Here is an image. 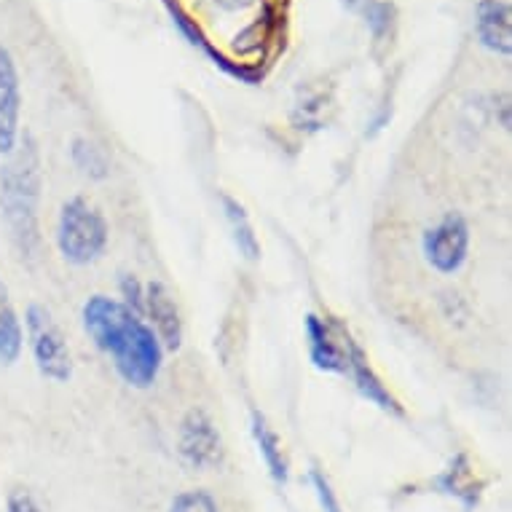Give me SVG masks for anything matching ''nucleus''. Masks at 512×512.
I'll return each instance as SVG.
<instances>
[{
    "mask_svg": "<svg viewBox=\"0 0 512 512\" xmlns=\"http://www.w3.org/2000/svg\"><path fill=\"white\" fill-rule=\"evenodd\" d=\"M86 336L113 360L124 384L151 389L164 365V346L145 319L108 295H92L81 311Z\"/></svg>",
    "mask_w": 512,
    "mask_h": 512,
    "instance_id": "1",
    "label": "nucleus"
},
{
    "mask_svg": "<svg viewBox=\"0 0 512 512\" xmlns=\"http://www.w3.org/2000/svg\"><path fill=\"white\" fill-rule=\"evenodd\" d=\"M43 161L41 148L30 132L19 135L17 148L0 164V218L9 228L11 244L22 261H35L41 252Z\"/></svg>",
    "mask_w": 512,
    "mask_h": 512,
    "instance_id": "2",
    "label": "nucleus"
},
{
    "mask_svg": "<svg viewBox=\"0 0 512 512\" xmlns=\"http://www.w3.org/2000/svg\"><path fill=\"white\" fill-rule=\"evenodd\" d=\"M108 220L84 196H73L62 204L57 218V250L70 266H89L100 261L108 247Z\"/></svg>",
    "mask_w": 512,
    "mask_h": 512,
    "instance_id": "3",
    "label": "nucleus"
},
{
    "mask_svg": "<svg viewBox=\"0 0 512 512\" xmlns=\"http://www.w3.org/2000/svg\"><path fill=\"white\" fill-rule=\"evenodd\" d=\"M22 333L27 336V346H30L38 373L51 384H68L73 378V354L59 322L43 303L27 306Z\"/></svg>",
    "mask_w": 512,
    "mask_h": 512,
    "instance_id": "4",
    "label": "nucleus"
},
{
    "mask_svg": "<svg viewBox=\"0 0 512 512\" xmlns=\"http://www.w3.org/2000/svg\"><path fill=\"white\" fill-rule=\"evenodd\" d=\"M177 456L194 472L215 470L223 464L226 448L210 413L202 408H191L185 413L180 421V432H177Z\"/></svg>",
    "mask_w": 512,
    "mask_h": 512,
    "instance_id": "5",
    "label": "nucleus"
},
{
    "mask_svg": "<svg viewBox=\"0 0 512 512\" xmlns=\"http://www.w3.org/2000/svg\"><path fill=\"white\" fill-rule=\"evenodd\" d=\"M421 252L437 274H456L470 255V226L462 215H445L440 223L424 231Z\"/></svg>",
    "mask_w": 512,
    "mask_h": 512,
    "instance_id": "6",
    "label": "nucleus"
},
{
    "mask_svg": "<svg viewBox=\"0 0 512 512\" xmlns=\"http://www.w3.org/2000/svg\"><path fill=\"white\" fill-rule=\"evenodd\" d=\"M22 86L17 62L6 46H0V156L6 159L22 135Z\"/></svg>",
    "mask_w": 512,
    "mask_h": 512,
    "instance_id": "7",
    "label": "nucleus"
},
{
    "mask_svg": "<svg viewBox=\"0 0 512 512\" xmlns=\"http://www.w3.org/2000/svg\"><path fill=\"white\" fill-rule=\"evenodd\" d=\"M145 317H151L153 333L167 352H177L183 346V319L169 287L159 279L145 285Z\"/></svg>",
    "mask_w": 512,
    "mask_h": 512,
    "instance_id": "8",
    "label": "nucleus"
},
{
    "mask_svg": "<svg viewBox=\"0 0 512 512\" xmlns=\"http://www.w3.org/2000/svg\"><path fill=\"white\" fill-rule=\"evenodd\" d=\"M344 357H346V373H352L354 384L360 389L362 397H368L370 403L378 405L384 413H392V416H403V408L397 403L392 392L384 387V381L378 378V373L370 368L368 362V354L362 352L360 344H354L352 338H346V349H344Z\"/></svg>",
    "mask_w": 512,
    "mask_h": 512,
    "instance_id": "9",
    "label": "nucleus"
},
{
    "mask_svg": "<svg viewBox=\"0 0 512 512\" xmlns=\"http://www.w3.org/2000/svg\"><path fill=\"white\" fill-rule=\"evenodd\" d=\"M512 11L504 0H480L475 9V33L483 49L499 57L512 54V33H510Z\"/></svg>",
    "mask_w": 512,
    "mask_h": 512,
    "instance_id": "10",
    "label": "nucleus"
},
{
    "mask_svg": "<svg viewBox=\"0 0 512 512\" xmlns=\"http://www.w3.org/2000/svg\"><path fill=\"white\" fill-rule=\"evenodd\" d=\"M432 488H435L437 494L454 496L464 510H475L480 502V496H483L486 483L475 478V470L470 467L467 454H456L454 459H451V464L432 480Z\"/></svg>",
    "mask_w": 512,
    "mask_h": 512,
    "instance_id": "11",
    "label": "nucleus"
},
{
    "mask_svg": "<svg viewBox=\"0 0 512 512\" xmlns=\"http://www.w3.org/2000/svg\"><path fill=\"white\" fill-rule=\"evenodd\" d=\"M306 338H309V357L314 368L325 370V373H346V357L344 349L338 346L333 330L328 328L325 319L317 314L306 317Z\"/></svg>",
    "mask_w": 512,
    "mask_h": 512,
    "instance_id": "12",
    "label": "nucleus"
},
{
    "mask_svg": "<svg viewBox=\"0 0 512 512\" xmlns=\"http://www.w3.org/2000/svg\"><path fill=\"white\" fill-rule=\"evenodd\" d=\"M250 429H252V440H255V445H258V454H261L271 480H274L277 486H287V480H290V464H287V456L285 451H282V440H279V435L271 429L266 416L258 411H252Z\"/></svg>",
    "mask_w": 512,
    "mask_h": 512,
    "instance_id": "13",
    "label": "nucleus"
},
{
    "mask_svg": "<svg viewBox=\"0 0 512 512\" xmlns=\"http://www.w3.org/2000/svg\"><path fill=\"white\" fill-rule=\"evenodd\" d=\"M25 333H22V319L9 293V285L0 279V365H14L22 354Z\"/></svg>",
    "mask_w": 512,
    "mask_h": 512,
    "instance_id": "14",
    "label": "nucleus"
},
{
    "mask_svg": "<svg viewBox=\"0 0 512 512\" xmlns=\"http://www.w3.org/2000/svg\"><path fill=\"white\" fill-rule=\"evenodd\" d=\"M223 210H226V220L231 226V236H234L236 250L242 252L247 261H258L261 258V242L255 236V228H252L247 212L236 199L231 196H223Z\"/></svg>",
    "mask_w": 512,
    "mask_h": 512,
    "instance_id": "15",
    "label": "nucleus"
},
{
    "mask_svg": "<svg viewBox=\"0 0 512 512\" xmlns=\"http://www.w3.org/2000/svg\"><path fill=\"white\" fill-rule=\"evenodd\" d=\"M70 156H73V164H76L86 177H92V180H102V177H108L110 164L108 156L102 153V148L92 143V140H86V137H76L73 140V148H70Z\"/></svg>",
    "mask_w": 512,
    "mask_h": 512,
    "instance_id": "16",
    "label": "nucleus"
},
{
    "mask_svg": "<svg viewBox=\"0 0 512 512\" xmlns=\"http://www.w3.org/2000/svg\"><path fill=\"white\" fill-rule=\"evenodd\" d=\"M167 512H220L218 499L204 491V488H191V491H180V494L169 502Z\"/></svg>",
    "mask_w": 512,
    "mask_h": 512,
    "instance_id": "17",
    "label": "nucleus"
},
{
    "mask_svg": "<svg viewBox=\"0 0 512 512\" xmlns=\"http://www.w3.org/2000/svg\"><path fill=\"white\" fill-rule=\"evenodd\" d=\"M362 17H365V25L370 27L373 38L381 41V38L389 33V27H392L395 9H392L389 3H381V0H370L368 6H365V11H362Z\"/></svg>",
    "mask_w": 512,
    "mask_h": 512,
    "instance_id": "18",
    "label": "nucleus"
},
{
    "mask_svg": "<svg viewBox=\"0 0 512 512\" xmlns=\"http://www.w3.org/2000/svg\"><path fill=\"white\" fill-rule=\"evenodd\" d=\"M309 483L314 488V496H317L319 510L322 512H341V502H338L336 491H333V483L325 472L319 467H311L309 470Z\"/></svg>",
    "mask_w": 512,
    "mask_h": 512,
    "instance_id": "19",
    "label": "nucleus"
},
{
    "mask_svg": "<svg viewBox=\"0 0 512 512\" xmlns=\"http://www.w3.org/2000/svg\"><path fill=\"white\" fill-rule=\"evenodd\" d=\"M3 512H46L43 510L41 499L25 486H14L6 494V502H3Z\"/></svg>",
    "mask_w": 512,
    "mask_h": 512,
    "instance_id": "20",
    "label": "nucleus"
},
{
    "mask_svg": "<svg viewBox=\"0 0 512 512\" xmlns=\"http://www.w3.org/2000/svg\"><path fill=\"white\" fill-rule=\"evenodd\" d=\"M118 287H121V295H124V306L132 309L135 314L145 317V287L137 282L135 274H121L118 279Z\"/></svg>",
    "mask_w": 512,
    "mask_h": 512,
    "instance_id": "21",
    "label": "nucleus"
},
{
    "mask_svg": "<svg viewBox=\"0 0 512 512\" xmlns=\"http://www.w3.org/2000/svg\"><path fill=\"white\" fill-rule=\"evenodd\" d=\"M341 3H344L346 9L349 11H354V14H362V11H365V6H368L370 0H341Z\"/></svg>",
    "mask_w": 512,
    "mask_h": 512,
    "instance_id": "22",
    "label": "nucleus"
}]
</instances>
